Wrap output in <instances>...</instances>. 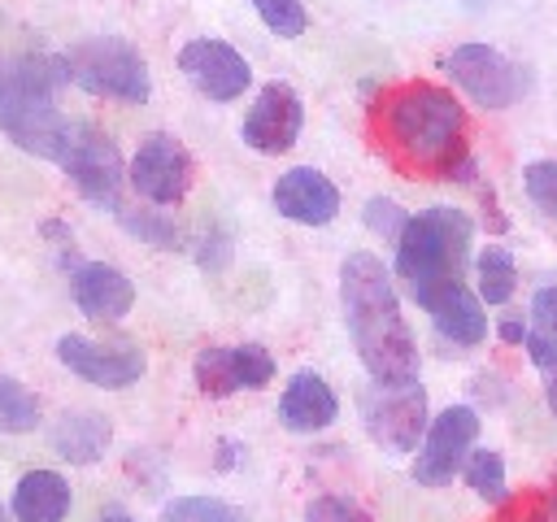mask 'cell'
<instances>
[{"instance_id":"obj_1","label":"cell","mask_w":557,"mask_h":522,"mask_svg":"<svg viewBox=\"0 0 557 522\" xmlns=\"http://www.w3.org/2000/svg\"><path fill=\"white\" fill-rule=\"evenodd\" d=\"M374 135L383 152L413 178H448V183L479 178L466 139V109L440 83L409 78L387 87L374 104Z\"/></svg>"},{"instance_id":"obj_2","label":"cell","mask_w":557,"mask_h":522,"mask_svg":"<svg viewBox=\"0 0 557 522\" xmlns=\"http://www.w3.org/2000/svg\"><path fill=\"white\" fill-rule=\"evenodd\" d=\"M339 304L352 335V348L370 383H413L418 378V339L400 313L396 283L374 252H348L339 265Z\"/></svg>"},{"instance_id":"obj_3","label":"cell","mask_w":557,"mask_h":522,"mask_svg":"<svg viewBox=\"0 0 557 522\" xmlns=\"http://www.w3.org/2000/svg\"><path fill=\"white\" fill-rule=\"evenodd\" d=\"M70 83L65 57L22 52L0 61V130L44 161H61L74 122L57 109V91Z\"/></svg>"},{"instance_id":"obj_4","label":"cell","mask_w":557,"mask_h":522,"mask_svg":"<svg viewBox=\"0 0 557 522\" xmlns=\"http://www.w3.org/2000/svg\"><path fill=\"white\" fill-rule=\"evenodd\" d=\"M474 217L457 204H431L413 213L396 239V278L422 304L431 291L466 278Z\"/></svg>"},{"instance_id":"obj_5","label":"cell","mask_w":557,"mask_h":522,"mask_svg":"<svg viewBox=\"0 0 557 522\" xmlns=\"http://www.w3.org/2000/svg\"><path fill=\"white\" fill-rule=\"evenodd\" d=\"M65 70H70V83L83 87L87 96H104V100H122V104H144L152 96L148 61L139 57L135 44H126L117 35H91V39L74 44L65 52Z\"/></svg>"},{"instance_id":"obj_6","label":"cell","mask_w":557,"mask_h":522,"mask_svg":"<svg viewBox=\"0 0 557 522\" xmlns=\"http://www.w3.org/2000/svg\"><path fill=\"white\" fill-rule=\"evenodd\" d=\"M361 422L370 431V439L392 452V457H405V452H418L426 426H431V413H426V387L413 378V383H370V391L361 396Z\"/></svg>"},{"instance_id":"obj_7","label":"cell","mask_w":557,"mask_h":522,"mask_svg":"<svg viewBox=\"0 0 557 522\" xmlns=\"http://www.w3.org/2000/svg\"><path fill=\"white\" fill-rule=\"evenodd\" d=\"M57 165L70 174V183L78 187L83 200H91V204H100V209H113V213L122 209L126 165H122L117 144H113L100 126H91V122H74L70 144H65V152H61Z\"/></svg>"},{"instance_id":"obj_8","label":"cell","mask_w":557,"mask_h":522,"mask_svg":"<svg viewBox=\"0 0 557 522\" xmlns=\"http://www.w3.org/2000/svg\"><path fill=\"white\" fill-rule=\"evenodd\" d=\"M126 178H131V187H135L148 204L170 209V204H178V200L191 191V183H196V161H191V152L183 148V139H174L170 130H152V135L139 139V148H135V157H131V165H126Z\"/></svg>"},{"instance_id":"obj_9","label":"cell","mask_w":557,"mask_h":522,"mask_svg":"<svg viewBox=\"0 0 557 522\" xmlns=\"http://www.w3.org/2000/svg\"><path fill=\"white\" fill-rule=\"evenodd\" d=\"M57 361L78 374L83 383L91 387H104V391H122L131 383L144 378L148 370V357L139 344L131 339H91V335H61L57 339Z\"/></svg>"},{"instance_id":"obj_10","label":"cell","mask_w":557,"mask_h":522,"mask_svg":"<svg viewBox=\"0 0 557 522\" xmlns=\"http://www.w3.org/2000/svg\"><path fill=\"white\" fill-rule=\"evenodd\" d=\"M444 70H448V78H453L474 104H483V109H509V104H518V96L527 91L522 70H518L505 52H496V48H487V44H457V48L444 57Z\"/></svg>"},{"instance_id":"obj_11","label":"cell","mask_w":557,"mask_h":522,"mask_svg":"<svg viewBox=\"0 0 557 522\" xmlns=\"http://www.w3.org/2000/svg\"><path fill=\"white\" fill-rule=\"evenodd\" d=\"M479 413L470 405H448L431 418L418 452H413V478L422 487H444L453 474H461L474 439H479Z\"/></svg>"},{"instance_id":"obj_12","label":"cell","mask_w":557,"mask_h":522,"mask_svg":"<svg viewBox=\"0 0 557 522\" xmlns=\"http://www.w3.org/2000/svg\"><path fill=\"white\" fill-rule=\"evenodd\" d=\"M200 396L226 400L235 391H261L274 378V357L261 344H209L191 361Z\"/></svg>"},{"instance_id":"obj_13","label":"cell","mask_w":557,"mask_h":522,"mask_svg":"<svg viewBox=\"0 0 557 522\" xmlns=\"http://www.w3.org/2000/svg\"><path fill=\"white\" fill-rule=\"evenodd\" d=\"M178 70L205 100H218V104L239 100L248 91V83H252V65L226 39H191V44H183L178 48Z\"/></svg>"},{"instance_id":"obj_14","label":"cell","mask_w":557,"mask_h":522,"mask_svg":"<svg viewBox=\"0 0 557 522\" xmlns=\"http://www.w3.org/2000/svg\"><path fill=\"white\" fill-rule=\"evenodd\" d=\"M305 126V104L300 96L287 87V83H265L252 100V109L244 113V126H239V139L252 148V152H265V157H278L296 144Z\"/></svg>"},{"instance_id":"obj_15","label":"cell","mask_w":557,"mask_h":522,"mask_svg":"<svg viewBox=\"0 0 557 522\" xmlns=\"http://www.w3.org/2000/svg\"><path fill=\"white\" fill-rule=\"evenodd\" d=\"M70 296L91 322H122L135 304V283L109 261H78L70 270Z\"/></svg>"},{"instance_id":"obj_16","label":"cell","mask_w":557,"mask_h":522,"mask_svg":"<svg viewBox=\"0 0 557 522\" xmlns=\"http://www.w3.org/2000/svg\"><path fill=\"white\" fill-rule=\"evenodd\" d=\"M274 209H278L287 222L326 226V222H335V213H339V187H335L322 170L296 165V170L278 174V183H274Z\"/></svg>"},{"instance_id":"obj_17","label":"cell","mask_w":557,"mask_h":522,"mask_svg":"<svg viewBox=\"0 0 557 522\" xmlns=\"http://www.w3.org/2000/svg\"><path fill=\"white\" fill-rule=\"evenodd\" d=\"M422 309L431 313V326H435L448 344H457V348H479L483 335H487L483 296H474L466 278H457V283L431 291V296L422 300Z\"/></svg>"},{"instance_id":"obj_18","label":"cell","mask_w":557,"mask_h":522,"mask_svg":"<svg viewBox=\"0 0 557 522\" xmlns=\"http://www.w3.org/2000/svg\"><path fill=\"white\" fill-rule=\"evenodd\" d=\"M339 413V400L331 391V383L318 374V370H296L278 396V422L296 435H313V431H326Z\"/></svg>"},{"instance_id":"obj_19","label":"cell","mask_w":557,"mask_h":522,"mask_svg":"<svg viewBox=\"0 0 557 522\" xmlns=\"http://www.w3.org/2000/svg\"><path fill=\"white\" fill-rule=\"evenodd\" d=\"M113 444V422L96 409H65L52 426V448L70 465H96Z\"/></svg>"},{"instance_id":"obj_20","label":"cell","mask_w":557,"mask_h":522,"mask_svg":"<svg viewBox=\"0 0 557 522\" xmlns=\"http://www.w3.org/2000/svg\"><path fill=\"white\" fill-rule=\"evenodd\" d=\"M70 505H74L70 483L57 470H26L9 500L13 522H65Z\"/></svg>"},{"instance_id":"obj_21","label":"cell","mask_w":557,"mask_h":522,"mask_svg":"<svg viewBox=\"0 0 557 522\" xmlns=\"http://www.w3.org/2000/svg\"><path fill=\"white\" fill-rule=\"evenodd\" d=\"M474 287L483 296V304H509L513 287H518V265L509 257V248L500 244H487L474 261Z\"/></svg>"},{"instance_id":"obj_22","label":"cell","mask_w":557,"mask_h":522,"mask_svg":"<svg viewBox=\"0 0 557 522\" xmlns=\"http://www.w3.org/2000/svg\"><path fill=\"white\" fill-rule=\"evenodd\" d=\"M39 396L17 378L0 374V435H30L39 426Z\"/></svg>"},{"instance_id":"obj_23","label":"cell","mask_w":557,"mask_h":522,"mask_svg":"<svg viewBox=\"0 0 557 522\" xmlns=\"http://www.w3.org/2000/svg\"><path fill=\"white\" fill-rule=\"evenodd\" d=\"M461 478H466V487H470L474 496H483L487 505H500V500L509 496V487H505V457H500L496 448H470V457H466V465H461Z\"/></svg>"},{"instance_id":"obj_24","label":"cell","mask_w":557,"mask_h":522,"mask_svg":"<svg viewBox=\"0 0 557 522\" xmlns=\"http://www.w3.org/2000/svg\"><path fill=\"white\" fill-rule=\"evenodd\" d=\"M117 222L139 239V244H152V248H178V226L174 217L157 204V209H117Z\"/></svg>"},{"instance_id":"obj_25","label":"cell","mask_w":557,"mask_h":522,"mask_svg":"<svg viewBox=\"0 0 557 522\" xmlns=\"http://www.w3.org/2000/svg\"><path fill=\"white\" fill-rule=\"evenodd\" d=\"M157 522H244V513L218 496H178L161 509Z\"/></svg>"},{"instance_id":"obj_26","label":"cell","mask_w":557,"mask_h":522,"mask_svg":"<svg viewBox=\"0 0 557 522\" xmlns=\"http://www.w3.org/2000/svg\"><path fill=\"white\" fill-rule=\"evenodd\" d=\"M522 191L548 222H557V161H531L522 170Z\"/></svg>"},{"instance_id":"obj_27","label":"cell","mask_w":557,"mask_h":522,"mask_svg":"<svg viewBox=\"0 0 557 522\" xmlns=\"http://www.w3.org/2000/svg\"><path fill=\"white\" fill-rule=\"evenodd\" d=\"M252 9H257V17H261L278 39H296V35H305V26H309V13H305L300 0H252Z\"/></svg>"},{"instance_id":"obj_28","label":"cell","mask_w":557,"mask_h":522,"mask_svg":"<svg viewBox=\"0 0 557 522\" xmlns=\"http://www.w3.org/2000/svg\"><path fill=\"white\" fill-rule=\"evenodd\" d=\"M305 522H374V513L366 505H357L352 496H313L305 505Z\"/></svg>"},{"instance_id":"obj_29","label":"cell","mask_w":557,"mask_h":522,"mask_svg":"<svg viewBox=\"0 0 557 522\" xmlns=\"http://www.w3.org/2000/svg\"><path fill=\"white\" fill-rule=\"evenodd\" d=\"M405 222H409V213L396 204V200H387V196H374V200H366V226L374 231V235H383V239H400V231H405Z\"/></svg>"},{"instance_id":"obj_30","label":"cell","mask_w":557,"mask_h":522,"mask_svg":"<svg viewBox=\"0 0 557 522\" xmlns=\"http://www.w3.org/2000/svg\"><path fill=\"white\" fill-rule=\"evenodd\" d=\"M531 331H544L557 339V287H540L531 296Z\"/></svg>"},{"instance_id":"obj_31","label":"cell","mask_w":557,"mask_h":522,"mask_svg":"<svg viewBox=\"0 0 557 522\" xmlns=\"http://www.w3.org/2000/svg\"><path fill=\"white\" fill-rule=\"evenodd\" d=\"M527 357H531V365L535 370H544V374H557V339L553 335H544V331H527Z\"/></svg>"},{"instance_id":"obj_32","label":"cell","mask_w":557,"mask_h":522,"mask_svg":"<svg viewBox=\"0 0 557 522\" xmlns=\"http://www.w3.org/2000/svg\"><path fill=\"white\" fill-rule=\"evenodd\" d=\"M496 335H500L505 344H527V326H522L518 318H500V326H496Z\"/></svg>"},{"instance_id":"obj_33","label":"cell","mask_w":557,"mask_h":522,"mask_svg":"<svg viewBox=\"0 0 557 522\" xmlns=\"http://www.w3.org/2000/svg\"><path fill=\"white\" fill-rule=\"evenodd\" d=\"M96 522H139V518H131L126 509H117V505H109V509H100V513H96Z\"/></svg>"},{"instance_id":"obj_34","label":"cell","mask_w":557,"mask_h":522,"mask_svg":"<svg viewBox=\"0 0 557 522\" xmlns=\"http://www.w3.org/2000/svg\"><path fill=\"white\" fill-rule=\"evenodd\" d=\"M544 400H548V409H553V418H557V374H548V387H544Z\"/></svg>"},{"instance_id":"obj_35","label":"cell","mask_w":557,"mask_h":522,"mask_svg":"<svg viewBox=\"0 0 557 522\" xmlns=\"http://www.w3.org/2000/svg\"><path fill=\"white\" fill-rule=\"evenodd\" d=\"M548 518L557 522V483H553V492H548Z\"/></svg>"},{"instance_id":"obj_36","label":"cell","mask_w":557,"mask_h":522,"mask_svg":"<svg viewBox=\"0 0 557 522\" xmlns=\"http://www.w3.org/2000/svg\"><path fill=\"white\" fill-rule=\"evenodd\" d=\"M0 522H13V509H9L4 500H0Z\"/></svg>"}]
</instances>
